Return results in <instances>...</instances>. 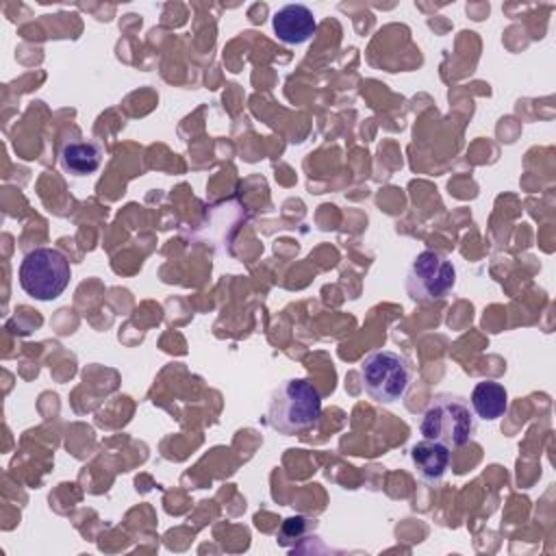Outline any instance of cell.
Segmentation results:
<instances>
[{
    "instance_id": "obj_1",
    "label": "cell",
    "mask_w": 556,
    "mask_h": 556,
    "mask_svg": "<svg viewBox=\"0 0 556 556\" xmlns=\"http://www.w3.org/2000/svg\"><path fill=\"white\" fill-rule=\"evenodd\" d=\"M321 417V395L304 378L285 380L274 389L267 404V419L280 434H300L311 430Z\"/></svg>"
},
{
    "instance_id": "obj_2",
    "label": "cell",
    "mask_w": 556,
    "mask_h": 556,
    "mask_svg": "<svg viewBox=\"0 0 556 556\" xmlns=\"http://www.w3.org/2000/svg\"><path fill=\"white\" fill-rule=\"evenodd\" d=\"M424 439L439 441L447 447H463L476 434V415L460 395H437L424 410L419 421Z\"/></svg>"
},
{
    "instance_id": "obj_3",
    "label": "cell",
    "mask_w": 556,
    "mask_h": 556,
    "mask_svg": "<svg viewBox=\"0 0 556 556\" xmlns=\"http://www.w3.org/2000/svg\"><path fill=\"white\" fill-rule=\"evenodd\" d=\"M358 376L365 393L380 404L402 400L413 384V367L408 358L391 350L367 354L358 367Z\"/></svg>"
},
{
    "instance_id": "obj_4",
    "label": "cell",
    "mask_w": 556,
    "mask_h": 556,
    "mask_svg": "<svg viewBox=\"0 0 556 556\" xmlns=\"http://www.w3.org/2000/svg\"><path fill=\"white\" fill-rule=\"evenodd\" d=\"M70 261L56 248H35L24 254L17 278L26 295L48 302L59 298L70 285Z\"/></svg>"
},
{
    "instance_id": "obj_5",
    "label": "cell",
    "mask_w": 556,
    "mask_h": 556,
    "mask_svg": "<svg viewBox=\"0 0 556 556\" xmlns=\"http://www.w3.org/2000/svg\"><path fill=\"white\" fill-rule=\"evenodd\" d=\"M454 282L456 269L452 261L437 250L419 252L406 271V293L424 304L443 300L454 289Z\"/></svg>"
},
{
    "instance_id": "obj_6",
    "label": "cell",
    "mask_w": 556,
    "mask_h": 556,
    "mask_svg": "<svg viewBox=\"0 0 556 556\" xmlns=\"http://www.w3.org/2000/svg\"><path fill=\"white\" fill-rule=\"evenodd\" d=\"M271 26L282 43L300 46L315 35L317 17L306 4H285L274 13Z\"/></svg>"
},
{
    "instance_id": "obj_7",
    "label": "cell",
    "mask_w": 556,
    "mask_h": 556,
    "mask_svg": "<svg viewBox=\"0 0 556 556\" xmlns=\"http://www.w3.org/2000/svg\"><path fill=\"white\" fill-rule=\"evenodd\" d=\"M410 460L415 471L419 473L421 480L426 482H441L443 476L450 469L452 452L447 445L432 441V439H421L410 447Z\"/></svg>"
},
{
    "instance_id": "obj_8",
    "label": "cell",
    "mask_w": 556,
    "mask_h": 556,
    "mask_svg": "<svg viewBox=\"0 0 556 556\" xmlns=\"http://www.w3.org/2000/svg\"><path fill=\"white\" fill-rule=\"evenodd\" d=\"M102 146L93 139H70L59 152V163L63 172L72 176L93 174L102 163Z\"/></svg>"
},
{
    "instance_id": "obj_9",
    "label": "cell",
    "mask_w": 556,
    "mask_h": 556,
    "mask_svg": "<svg viewBox=\"0 0 556 556\" xmlns=\"http://www.w3.org/2000/svg\"><path fill=\"white\" fill-rule=\"evenodd\" d=\"M471 410L484 421H495L508 410V393L495 380H480L471 391Z\"/></svg>"
},
{
    "instance_id": "obj_10",
    "label": "cell",
    "mask_w": 556,
    "mask_h": 556,
    "mask_svg": "<svg viewBox=\"0 0 556 556\" xmlns=\"http://www.w3.org/2000/svg\"><path fill=\"white\" fill-rule=\"evenodd\" d=\"M306 528H308V519L306 517H302V515L289 517V519L282 521V526L278 530V541L280 543H289V539L302 536L306 532Z\"/></svg>"
}]
</instances>
